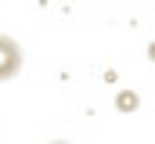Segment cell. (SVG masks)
Returning a JSON list of instances; mask_svg holds the SVG:
<instances>
[{"instance_id":"1","label":"cell","mask_w":155,"mask_h":144,"mask_svg":"<svg viewBox=\"0 0 155 144\" xmlns=\"http://www.w3.org/2000/svg\"><path fill=\"white\" fill-rule=\"evenodd\" d=\"M22 47H18V40H11V36H0V83H7V79H15L18 72H22Z\"/></svg>"},{"instance_id":"2","label":"cell","mask_w":155,"mask_h":144,"mask_svg":"<svg viewBox=\"0 0 155 144\" xmlns=\"http://www.w3.org/2000/svg\"><path fill=\"white\" fill-rule=\"evenodd\" d=\"M116 105H119V108H126V112H130V108H137V94H119Z\"/></svg>"},{"instance_id":"3","label":"cell","mask_w":155,"mask_h":144,"mask_svg":"<svg viewBox=\"0 0 155 144\" xmlns=\"http://www.w3.org/2000/svg\"><path fill=\"white\" fill-rule=\"evenodd\" d=\"M148 54H152V61H155V43H152V47H148Z\"/></svg>"},{"instance_id":"4","label":"cell","mask_w":155,"mask_h":144,"mask_svg":"<svg viewBox=\"0 0 155 144\" xmlns=\"http://www.w3.org/2000/svg\"><path fill=\"white\" fill-rule=\"evenodd\" d=\"M51 144H69V141H51Z\"/></svg>"}]
</instances>
